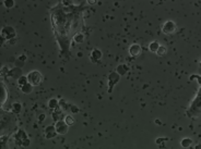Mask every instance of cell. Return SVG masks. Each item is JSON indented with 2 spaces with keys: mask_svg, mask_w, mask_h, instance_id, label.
Returning <instances> with one entry per match:
<instances>
[{
  "mask_svg": "<svg viewBox=\"0 0 201 149\" xmlns=\"http://www.w3.org/2000/svg\"><path fill=\"white\" fill-rule=\"evenodd\" d=\"M9 42H10L9 44H10V45H12V44H14V42H15V40H14V39H10Z\"/></svg>",
  "mask_w": 201,
  "mask_h": 149,
  "instance_id": "7402d4cb",
  "label": "cell"
},
{
  "mask_svg": "<svg viewBox=\"0 0 201 149\" xmlns=\"http://www.w3.org/2000/svg\"><path fill=\"white\" fill-rule=\"evenodd\" d=\"M1 35H2L5 38H9V39H13V37L15 36V31L14 28L10 26H6L5 28H2L1 31Z\"/></svg>",
  "mask_w": 201,
  "mask_h": 149,
  "instance_id": "277c9868",
  "label": "cell"
},
{
  "mask_svg": "<svg viewBox=\"0 0 201 149\" xmlns=\"http://www.w3.org/2000/svg\"><path fill=\"white\" fill-rule=\"evenodd\" d=\"M120 80V76L118 75V74L116 73V72H112V73L108 75V85L110 86V88L108 89L109 93H112L113 90V87L115 86V84L117 83V82Z\"/></svg>",
  "mask_w": 201,
  "mask_h": 149,
  "instance_id": "3957f363",
  "label": "cell"
},
{
  "mask_svg": "<svg viewBox=\"0 0 201 149\" xmlns=\"http://www.w3.org/2000/svg\"><path fill=\"white\" fill-rule=\"evenodd\" d=\"M128 72V66L125 65V64H120V65L117 66V70H116V73L118 74L119 76L125 75V74Z\"/></svg>",
  "mask_w": 201,
  "mask_h": 149,
  "instance_id": "ba28073f",
  "label": "cell"
},
{
  "mask_svg": "<svg viewBox=\"0 0 201 149\" xmlns=\"http://www.w3.org/2000/svg\"><path fill=\"white\" fill-rule=\"evenodd\" d=\"M5 42H6V38L2 36V35H0V47L2 46L3 43H5Z\"/></svg>",
  "mask_w": 201,
  "mask_h": 149,
  "instance_id": "d6986e66",
  "label": "cell"
},
{
  "mask_svg": "<svg viewBox=\"0 0 201 149\" xmlns=\"http://www.w3.org/2000/svg\"><path fill=\"white\" fill-rule=\"evenodd\" d=\"M101 58H102V52L99 51V50H97V49L93 50L92 54H91V60H92L93 62H97Z\"/></svg>",
  "mask_w": 201,
  "mask_h": 149,
  "instance_id": "52a82bcc",
  "label": "cell"
},
{
  "mask_svg": "<svg viewBox=\"0 0 201 149\" xmlns=\"http://www.w3.org/2000/svg\"><path fill=\"white\" fill-rule=\"evenodd\" d=\"M66 124L67 125H72L73 124V123H75V121H73V119H72V117L71 115H67V117H66Z\"/></svg>",
  "mask_w": 201,
  "mask_h": 149,
  "instance_id": "2e32d148",
  "label": "cell"
},
{
  "mask_svg": "<svg viewBox=\"0 0 201 149\" xmlns=\"http://www.w3.org/2000/svg\"><path fill=\"white\" fill-rule=\"evenodd\" d=\"M55 128H56V133L65 134V133H67V131H68V125L66 124L65 121H58Z\"/></svg>",
  "mask_w": 201,
  "mask_h": 149,
  "instance_id": "5b68a950",
  "label": "cell"
},
{
  "mask_svg": "<svg viewBox=\"0 0 201 149\" xmlns=\"http://www.w3.org/2000/svg\"><path fill=\"white\" fill-rule=\"evenodd\" d=\"M43 81V76L40 72L37 71H32L27 74V82L31 84L32 86H37L42 83Z\"/></svg>",
  "mask_w": 201,
  "mask_h": 149,
  "instance_id": "6da1fadb",
  "label": "cell"
},
{
  "mask_svg": "<svg viewBox=\"0 0 201 149\" xmlns=\"http://www.w3.org/2000/svg\"><path fill=\"white\" fill-rule=\"evenodd\" d=\"M17 83H19V85L24 86L25 84L29 83V82H27V76H21V77H19V80H17Z\"/></svg>",
  "mask_w": 201,
  "mask_h": 149,
  "instance_id": "5bb4252c",
  "label": "cell"
},
{
  "mask_svg": "<svg viewBox=\"0 0 201 149\" xmlns=\"http://www.w3.org/2000/svg\"><path fill=\"white\" fill-rule=\"evenodd\" d=\"M196 149H201V145H198V147H196Z\"/></svg>",
  "mask_w": 201,
  "mask_h": 149,
  "instance_id": "603a6c76",
  "label": "cell"
},
{
  "mask_svg": "<svg viewBox=\"0 0 201 149\" xmlns=\"http://www.w3.org/2000/svg\"><path fill=\"white\" fill-rule=\"evenodd\" d=\"M200 83H201V78H200Z\"/></svg>",
  "mask_w": 201,
  "mask_h": 149,
  "instance_id": "cb8c5ba5",
  "label": "cell"
},
{
  "mask_svg": "<svg viewBox=\"0 0 201 149\" xmlns=\"http://www.w3.org/2000/svg\"><path fill=\"white\" fill-rule=\"evenodd\" d=\"M58 106V102L56 99H52V100L49 101V107L50 108H56Z\"/></svg>",
  "mask_w": 201,
  "mask_h": 149,
  "instance_id": "ac0fdd59",
  "label": "cell"
},
{
  "mask_svg": "<svg viewBox=\"0 0 201 149\" xmlns=\"http://www.w3.org/2000/svg\"><path fill=\"white\" fill-rule=\"evenodd\" d=\"M141 52V47L139 46L138 44H133L130 46L129 48V53L131 57H138Z\"/></svg>",
  "mask_w": 201,
  "mask_h": 149,
  "instance_id": "8992f818",
  "label": "cell"
},
{
  "mask_svg": "<svg viewBox=\"0 0 201 149\" xmlns=\"http://www.w3.org/2000/svg\"><path fill=\"white\" fill-rule=\"evenodd\" d=\"M159 47H160L159 42H153V43H151V44H150L149 49L151 50V51H153V52H156L157 49H159Z\"/></svg>",
  "mask_w": 201,
  "mask_h": 149,
  "instance_id": "7c38bea8",
  "label": "cell"
},
{
  "mask_svg": "<svg viewBox=\"0 0 201 149\" xmlns=\"http://www.w3.org/2000/svg\"><path fill=\"white\" fill-rule=\"evenodd\" d=\"M3 5H5L7 8H12L13 5H14V1H12V0H7V1L3 2Z\"/></svg>",
  "mask_w": 201,
  "mask_h": 149,
  "instance_id": "e0dca14e",
  "label": "cell"
},
{
  "mask_svg": "<svg viewBox=\"0 0 201 149\" xmlns=\"http://www.w3.org/2000/svg\"><path fill=\"white\" fill-rule=\"evenodd\" d=\"M162 31L164 34H173L176 31V24L173 21H167L165 24L162 26Z\"/></svg>",
  "mask_w": 201,
  "mask_h": 149,
  "instance_id": "7a4b0ae2",
  "label": "cell"
},
{
  "mask_svg": "<svg viewBox=\"0 0 201 149\" xmlns=\"http://www.w3.org/2000/svg\"><path fill=\"white\" fill-rule=\"evenodd\" d=\"M32 88H33V86L31 85L30 83H27V84H25L24 86H22L21 89H22V91L24 94H30L31 91H32Z\"/></svg>",
  "mask_w": 201,
  "mask_h": 149,
  "instance_id": "30bf717a",
  "label": "cell"
},
{
  "mask_svg": "<svg viewBox=\"0 0 201 149\" xmlns=\"http://www.w3.org/2000/svg\"><path fill=\"white\" fill-rule=\"evenodd\" d=\"M56 135V128L54 126H48L46 128V137L47 138H52Z\"/></svg>",
  "mask_w": 201,
  "mask_h": 149,
  "instance_id": "9c48e42d",
  "label": "cell"
},
{
  "mask_svg": "<svg viewBox=\"0 0 201 149\" xmlns=\"http://www.w3.org/2000/svg\"><path fill=\"white\" fill-rule=\"evenodd\" d=\"M166 52H167V49L165 48V47H164V46H160L159 49H157V51H156V54L159 57H163V56L166 54Z\"/></svg>",
  "mask_w": 201,
  "mask_h": 149,
  "instance_id": "8fae6325",
  "label": "cell"
},
{
  "mask_svg": "<svg viewBox=\"0 0 201 149\" xmlns=\"http://www.w3.org/2000/svg\"><path fill=\"white\" fill-rule=\"evenodd\" d=\"M19 60H20V61H25V60H26V57H25V56H20V57H19Z\"/></svg>",
  "mask_w": 201,
  "mask_h": 149,
  "instance_id": "44dd1931",
  "label": "cell"
},
{
  "mask_svg": "<svg viewBox=\"0 0 201 149\" xmlns=\"http://www.w3.org/2000/svg\"><path fill=\"white\" fill-rule=\"evenodd\" d=\"M71 110H72L71 112H73V113H78V112H79V111H78V108L77 107H73V106L71 107Z\"/></svg>",
  "mask_w": 201,
  "mask_h": 149,
  "instance_id": "ffe728a7",
  "label": "cell"
},
{
  "mask_svg": "<svg viewBox=\"0 0 201 149\" xmlns=\"http://www.w3.org/2000/svg\"><path fill=\"white\" fill-rule=\"evenodd\" d=\"M180 144H181V146H183V147L187 148V147H189L191 144H192V140H191L190 138H184V139H181Z\"/></svg>",
  "mask_w": 201,
  "mask_h": 149,
  "instance_id": "4fadbf2b",
  "label": "cell"
},
{
  "mask_svg": "<svg viewBox=\"0 0 201 149\" xmlns=\"http://www.w3.org/2000/svg\"><path fill=\"white\" fill-rule=\"evenodd\" d=\"M83 40H84V36H83V34H81V33H78L77 35H75V42L82 43Z\"/></svg>",
  "mask_w": 201,
  "mask_h": 149,
  "instance_id": "9a60e30c",
  "label": "cell"
}]
</instances>
